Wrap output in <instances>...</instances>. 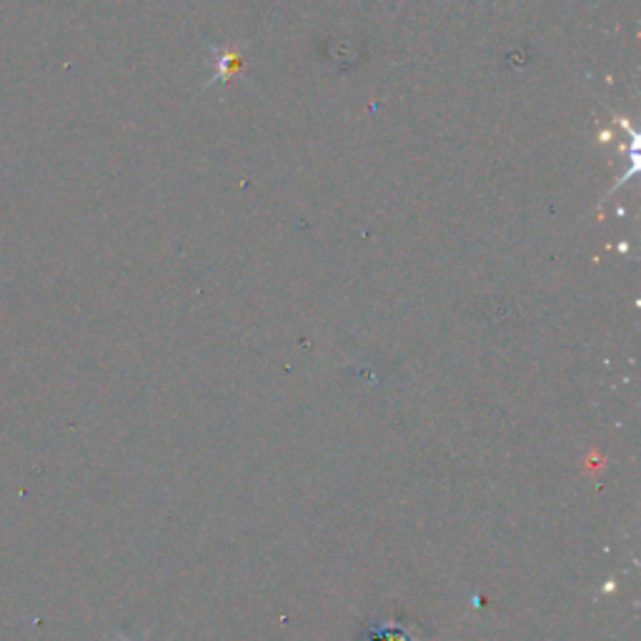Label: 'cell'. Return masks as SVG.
Segmentation results:
<instances>
[{
  "mask_svg": "<svg viewBox=\"0 0 641 641\" xmlns=\"http://www.w3.org/2000/svg\"><path fill=\"white\" fill-rule=\"evenodd\" d=\"M214 53L218 58V73L214 75V81L226 78V75L231 73V69H239V65H241V58L235 53H223V50H218L216 46H214Z\"/></svg>",
  "mask_w": 641,
  "mask_h": 641,
  "instance_id": "6da1fadb",
  "label": "cell"
},
{
  "mask_svg": "<svg viewBox=\"0 0 641 641\" xmlns=\"http://www.w3.org/2000/svg\"><path fill=\"white\" fill-rule=\"evenodd\" d=\"M118 639H121V641H131L129 637H121V634H118Z\"/></svg>",
  "mask_w": 641,
  "mask_h": 641,
  "instance_id": "7a4b0ae2",
  "label": "cell"
}]
</instances>
